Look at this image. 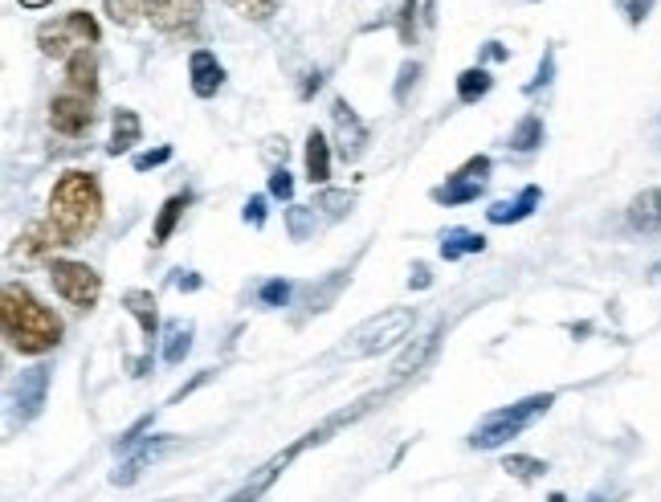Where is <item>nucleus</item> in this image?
I'll return each instance as SVG.
<instances>
[{
	"mask_svg": "<svg viewBox=\"0 0 661 502\" xmlns=\"http://www.w3.org/2000/svg\"><path fill=\"white\" fill-rule=\"evenodd\" d=\"M458 177H466V180H487L490 177V156H473L466 168H458Z\"/></svg>",
	"mask_w": 661,
	"mask_h": 502,
	"instance_id": "41",
	"label": "nucleus"
},
{
	"mask_svg": "<svg viewBox=\"0 0 661 502\" xmlns=\"http://www.w3.org/2000/svg\"><path fill=\"white\" fill-rule=\"evenodd\" d=\"M413 38H417V0H405L401 4V41L413 45Z\"/></svg>",
	"mask_w": 661,
	"mask_h": 502,
	"instance_id": "35",
	"label": "nucleus"
},
{
	"mask_svg": "<svg viewBox=\"0 0 661 502\" xmlns=\"http://www.w3.org/2000/svg\"><path fill=\"white\" fill-rule=\"evenodd\" d=\"M441 335H446V327L437 323L433 331H425L420 340L408 343L405 352L396 355V364H392V376H396V381H408V376H417L420 367H425V364L433 360V352H437V343H441Z\"/></svg>",
	"mask_w": 661,
	"mask_h": 502,
	"instance_id": "14",
	"label": "nucleus"
},
{
	"mask_svg": "<svg viewBox=\"0 0 661 502\" xmlns=\"http://www.w3.org/2000/svg\"><path fill=\"white\" fill-rule=\"evenodd\" d=\"M314 225H319L314 204H290V209H286V233H290V242H307L314 233Z\"/></svg>",
	"mask_w": 661,
	"mask_h": 502,
	"instance_id": "28",
	"label": "nucleus"
},
{
	"mask_svg": "<svg viewBox=\"0 0 661 502\" xmlns=\"http://www.w3.org/2000/svg\"><path fill=\"white\" fill-rule=\"evenodd\" d=\"M490 86H494V78H490L487 66H470L458 74V98L461 103H478V98L490 95Z\"/></svg>",
	"mask_w": 661,
	"mask_h": 502,
	"instance_id": "26",
	"label": "nucleus"
},
{
	"mask_svg": "<svg viewBox=\"0 0 661 502\" xmlns=\"http://www.w3.org/2000/svg\"><path fill=\"white\" fill-rule=\"evenodd\" d=\"M66 245H82L103 225V189L95 172H66L50 192V213Z\"/></svg>",
	"mask_w": 661,
	"mask_h": 502,
	"instance_id": "2",
	"label": "nucleus"
},
{
	"mask_svg": "<svg viewBox=\"0 0 661 502\" xmlns=\"http://www.w3.org/2000/svg\"><path fill=\"white\" fill-rule=\"evenodd\" d=\"M172 160V148H156V151H139L136 160V172H151V168H160V163Z\"/></svg>",
	"mask_w": 661,
	"mask_h": 502,
	"instance_id": "38",
	"label": "nucleus"
},
{
	"mask_svg": "<svg viewBox=\"0 0 661 502\" xmlns=\"http://www.w3.org/2000/svg\"><path fill=\"white\" fill-rule=\"evenodd\" d=\"M245 225H254V229H262V225H266V196H249V201H245Z\"/></svg>",
	"mask_w": 661,
	"mask_h": 502,
	"instance_id": "40",
	"label": "nucleus"
},
{
	"mask_svg": "<svg viewBox=\"0 0 661 502\" xmlns=\"http://www.w3.org/2000/svg\"><path fill=\"white\" fill-rule=\"evenodd\" d=\"M413 323H417V311H413V307H388V311L372 314V319H364V323L355 327L339 352L348 355V360H367V355L388 352V348H396L401 340H408Z\"/></svg>",
	"mask_w": 661,
	"mask_h": 502,
	"instance_id": "3",
	"label": "nucleus"
},
{
	"mask_svg": "<svg viewBox=\"0 0 661 502\" xmlns=\"http://www.w3.org/2000/svg\"><path fill=\"white\" fill-rule=\"evenodd\" d=\"M98 38H103V29H98V21L90 13H82V9H74V13L57 17V21H45V25L38 29V45L45 57H74L82 54V50H90V45H98Z\"/></svg>",
	"mask_w": 661,
	"mask_h": 502,
	"instance_id": "5",
	"label": "nucleus"
},
{
	"mask_svg": "<svg viewBox=\"0 0 661 502\" xmlns=\"http://www.w3.org/2000/svg\"><path fill=\"white\" fill-rule=\"evenodd\" d=\"M307 446H311V441L302 437L298 446H290V449H286V453H278V458H270V462L262 466L257 474H249V482H245V487L233 490V494H230V499H225V502H257V499H262V494H266V490L274 487V482H278V474H282L286 466L295 462V458H298V453H302V449H307Z\"/></svg>",
	"mask_w": 661,
	"mask_h": 502,
	"instance_id": "12",
	"label": "nucleus"
},
{
	"mask_svg": "<svg viewBox=\"0 0 661 502\" xmlns=\"http://www.w3.org/2000/svg\"><path fill=\"white\" fill-rule=\"evenodd\" d=\"M487 249V237L473 229H446L441 233V258L446 261H458V258H470V254H482Z\"/></svg>",
	"mask_w": 661,
	"mask_h": 502,
	"instance_id": "21",
	"label": "nucleus"
},
{
	"mask_svg": "<svg viewBox=\"0 0 661 502\" xmlns=\"http://www.w3.org/2000/svg\"><path fill=\"white\" fill-rule=\"evenodd\" d=\"M0 323H4V340L21 355H45L62 343V319L21 282H4Z\"/></svg>",
	"mask_w": 661,
	"mask_h": 502,
	"instance_id": "1",
	"label": "nucleus"
},
{
	"mask_svg": "<svg viewBox=\"0 0 661 502\" xmlns=\"http://www.w3.org/2000/svg\"><path fill=\"white\" fill-rule=\"evenodd\" d=\"M66 245V237L57 233V225L50 217H41V221H33L21 237H17V245H13V258H21V261H54V249H62Z\"/></svg>",
	"mask_w": 661,
	"mask_h": 502,
	"instance_id": "9",
	"label": "nucleus"
},
{
	"mask_svg": "<svg viewBox=\"0 0 661 502\" xmlns=\"http://www.w3.org/2000/svg\"><path fill=\"white\" fill-rule=\"evenodd\" d=\"M499 57H507V50H502L499 41H487V62H499Z\"/></svg>",
	"mask_w": 661,
	"mask_h": 502,
	"instance_id": "45",
	"label": "nucleus"
},
{
	"mask_svg": "<svg viewBox=\"0 0 661 502\" xmlns=\"http://www.w3.org/2000/svg\"><path fill=\"white\" fill-rule=\"evenodd\" d=\"M139 136H143V122H139V115H136V110L119 107V110H115V122H110V143H107V151H110V156H122V151L136 148Z\"/></svg>",
	"mask_w": 661,
	"mask_h": 502,
	"instance_id": "19",
	"label": "nucleus"
},
{
	"mask_svg": "<svg viewBox=\"0 0 661 502\" xmlns=\"http://www.w3.org/2000/svg\"><path fill=\"white\" fill-rule=\"evenodd\" d=\"M552 405H555L552 393H535V396H526V400H519V405L494 408L487 421H482L470 434V446L473 449H499V446H507L511 437H519L523 429H531V425L540 421V417Z\"/></svg>",
	"mask_w": 661,
	"mask_h": 502,
	"instance_id": "4",
	"label": "nucleus"
},
{
	"mask_svg": "<svg viewBox=\"0 0 661 502\" xmlns=\"http://www.w3.org/2000/svg\"><path fill=\"white\" fill-rule=\"evenodd\" d=\"M617 9L625 13V21H629V25H641V21L653 13V0H617Z\"/></svg>",
	"mask_w": 661,
	"mask_h": 502,
	"instance_id": "34",
	"label": "nucleus"
},
{
	"mask_svg": "<svg viewBox=\"0 0 661 502\" xmlns=\"http://www.w3.org/2000/svg\"><path fill=\"white\" fill-rule=\"evenodd\" d=\"M189 78H192V95H196V98H213L216 90L225 86V66L216 62L213 50H192Z\"/></svg>",
	"mask_w": 661,
	"mask_h": 502,
	"instance_id": "15",
	"label": "nucleus"
},
{
	"mask_svg": "<svg viewBox=\"0 0 661 502\" xmlns=\"http://www.w3.org/2000/svg\"><path fill=\"white\" fill-rule=\"evenodd\" d=\"M50 372H54L50 364H38V367H29V372H21V381L13 384V413L21 417V425L33 421L41 413V405H45Z\"/></svg>",
	"mask_w": 661,
	"mask_h": 502,
	"instance_id": "11",
	"label": "nucleus"
},
{
	"mask_svg": "<svg viewBox=\"0 0 661 502\" xmlns=\"http://www.w3.org/2000/svg\"><path fill=\"white\" fill-rule=\"evenodd\" d=\"M502 470L511 478H523V482H535L540 474H547V462H540V458H523V453H511L507 462H502Z\"/></svg>",
	"mask_w": 661,
	"mask_h": 502,
	"instance_id": "31",
	"label": "nucleus"
},
{
	"mask_svg": "<svg viewBox=\"0 0 661 502\" xmlns=\"http://www.w3.org/2000/svg\"><path fill=\"white\" fill-rule=\"evenodd\" d=\"M184 209H189V196H168L160 209V217H156V229H151V245H168L172 242L175 225L184 217Z\"/></svg>",
	"mask_w": 661,
	"mask_h": 502,
	"instance_id": "25",
	"label": "nucleus"
},
{
	"mask_svg": "<svg viewBox=\"0 0 661 502\" xmlns=\"http://www.w3.org/2000/svg\"><path fill=\"white\" fill-rule=\"evenodd\" d=\"M351 204H355V196H351V192L323 189V196H319V204H314V209H323L327 217H343V213H351Z\"/></svg>",
	"mask_w": 661,
	"mask_h": 502,
	"instance_id": "32",
	"label": "nucleus"
},
{
	"mask_svg": "<svg viewBox=\"0 0 661 502\" xmlns=\"http://www.w3.org/2000/svg\"><path fill=\"white\" fill-rule=\"evenodd\" d=\"M192 352V323L175 319L163 327V364H184V355Z\"/></svg>",
	"mask_w": 661,
	"mask_h": 502,
	"instance_id": "24",
	"label": "nucleus"
},
{
	"mask_svg": "<svg viewBox=\"0 0 661 502\" xmlns=\"http://www.w3.org/2000/svg\"><path fill=\"white\" fill-rule=\"evenodd\" d=\"M50 127H54L57 136H66V139L86 136V131L95 127V110H90V98L74 95V90L57 95L54 103H50Z\"/></svg>",
	"mask_w": 661,
	"mask_h": 502,
	"instance_id": "7",
	"label": "nucleus"
},
{
	"mask_svg": "<svg viewBox=\"0 0 661 502\" xmlns=\"http://www.w3.org/2000/svg\"><path fill=\"white\" fill-rule=\"evenodd\" d=\"M625 221H629L633 233H661V189L633 196V204L625 209Z\"/></svg>",
	"mask_w": 661,
	"mask_h": 502,
	"instance_id": "17",
	"label": "nucleus"
},
{
	"mask_svg": "<svg viewBox=\"0 0 661 502\" xmlns=\"http://www.w3.org/2000/svg\"><path fill=\"white\" fill-rule=\"evenodd\" d=\"M270 196H278V201H290V196H295V180H290L286 168H274L270 172Z\"/></svg>",
	"mask_w": 661,
	"mask_h": 502,
	"instance_id": "37",
	"label": "nucleus"
},
{
	"mask_svg": "<svg viewBox=\"0 0 661 502\" xmlns=\"http://www.w3.org/2000/svg\"><path fill=\"white\" fill-rule=\"evenodd\" d=\"M122 307L131 311V319L139 323V331H143V340H156V327H160V319H156V299H151V290H127L122 295Z\"/></svg>",
	"mask_w": 661,
	"mask_h": 502,
	"instance_id": "20",
	"label": "nucleus"
},
{
	"mask_svg": "<svg viewBox=\"0 0 661 502\" xmlns=\"http://www.w3.org/2000/svg\"><path fill=\"white\" fill-rule=\"evenodd\" d=\"M233 13L245 17V21H270L278 9H282V0H225Z\"/></svg>",
	"mask_w": 661,
	"mask_h": 502,
	"instance_id": "30",
	"label": "nucleus"
},
{
	"mask_svg": "<svg viewBox=\"0 0 661 502\" xmlns=\"http://www.w3.org/2000/svg\"><path fill=\"white\" fill-rule=\"evenodd\" d=\"M482 192H487V180H466L454 172L441 189H433V201L437 204H470V201H478Z\"/></svg>",
	"mask_w": 661,
	"mask_h": 502,
	"instance_id": "22",
	"label": "nucleus"
},
{
	"mask_svg": "<svg viewBox=\"0 0 661 502\" xmlns=\"http://www.w3.org/2000/svg\"><path fill=\"white\" fill-rule=\"evenodd\" d=\"M175 286H180V290H201V278H196V274H180Z\"/></svg>",
	"mask_w": 661,
	"mask_h": 502,
	"instance_id": "44",
	"label": "nucleus"
},
{
	"mask_svg": "<svg viewBox=\"0 0 661 502\" xmlns=\"http://www.w3.org/2000/svg\"><path fill=\"white\" fill-rule=\"evenodd\" d=\"M107 4V17L115 21V25L131 29L139 25L143 17H148V0H103Z\"/></svg>",
	"mask_w": 661,
	"mask_h": 502,
	"instance_id": "29",
	"label": "nucleus"
},
{
	"mask_svg": "<svg viewBox=\"0 0 661 502\" xmlns=\"http://www.w3.org/2000/svg\"><path fill=\"white\" fill-rule=\"evenodd\" d=\"M204 381H213V372H201V376H196V381H189V384H184V388H180V393L172 396V405H180V400H184V396H189V393H196V388H201Z\"/></svg>",
	"mask_w": 661,
	"mask_h": 502,
	"instance_id": "42",
	"label": "nucleus"
},
{
	"mask_svg": "<svg viewBox=\"0 0 661 502\" xmlns=\"http://www.w3.org/2000/svg\"><path fill=\"white\" fill-rule=\"evenodd\" d=\"M540 143H543V119L540 115H523L519 127L511 131V148L519 151V156H526V151H535Z\"/></svg>",
	"mask_w": 661,
	"mask_h": 502,
	"instance_id": "27",
	"label": "nucleus"
},
{
	"mask_svg": "<svg viewBox=\"0 0 661 502\" xmlns=\"http://www.w3.org/2000/svg\"><path fill=\"white\" fill-rule=\"evenodd\" d=\"M45 4H54V0H21V9H45Z\"/></svg>",
	"mask_w": 661,
	"mask_h": 502,
	"instance_id": "47",
	"label": "nucleus"
},
{
	"mask_svg": "<svg viewBox=\"0 0 661 502\" xmlns=\"http://www.w3.org/2000/svg\"><path fill=\"white\" fill-rule=\"evenodd\" d=\"M588 502H605V499H600V494H593V499H588Z\"/></svg>",
	"mask_w": 661,
	"mask_h": 502,
	"instance_id": "48",
	"label": "nucleus"
},
{
	"mask_svg": "<svg viewBox=\"0 0 661 502\" xmlns=\"http://www.w3.org/2000/svg\"><path fill=\"white\" fill-rule=\"evenodd\" d=\"M50 282L62 299L74 307V311H90L103 295V278H98L95 266H86V261H74V258H54L50 261Z\"/></svg>",
	"mask_w": 661,
	"mask_h": 502,
	"instance_id": "6",
	"label": "nucleus"
},
{
	"mask_svg": "<svg viewBox=\"0 0 661 502\" xmlns=\"http://www.w3.org/2000/svg\"><path fill=\"white\" fill-rule=\"evenodd\" d=\"M331 119H335L339 156H343V160H355L367 143V127L360 122V115L348 107V98H335V103H331Z\"/></svg>",
	"mask_w": 661,
	"mask_h": 502,
	"instance_id": "13",
	"label": "nucleus"
},
{
	"mask_svg": "<svg viewBox=\"0 0 661 502\" xmlns=\"http://www.w3.org/2000/svg\"><path fill=\"white\" fill-rule=\"evenodd\" d=\"M408 282L417 286V290H425V286H429V266H425V261H417V266H413V278H408Z\"/></svg>",
	"mask_w": 661,
	"mask_h": 502,
	"instance_id": "43",
	"label": "nucleus"
},
{
	"mask_svg": "<svg viewBox=\"0 0 661 502\" xmlns=\"http://www.w3.org/2000/svg\"><path fill=\"white\" fill-rule=\"evenodd\" d=\"M168 449H175V437L172 434H156V437H143L139 441V449H131L127 458H122V466L110 474V487H131L148 466H156L168 453Z\"/></svg>",
	"mask_w": 661,
	"mask_h": 502,
	"instance_id": "8",
	"label": "nucleus"
},
{
	"mask_svg": "<svg viewBox=\"0 0 661 502\" xmlns=\"http://www.w3.org/2000/svg\"><path fill=\"white\" fill-rule=\"evenodd\" d=\"M540 201H543V192L535 189V184H526L514 201H494L487 209V221L490 225H514V221H526L535 209H540Z\"/></svg>",
	"mask_w": 661,
	"mask_h": 502,
	"instance_id": "16",
	"label": "nucleus"
},
{
	"mask_svg": "<svg viewBox=\"0 0 661 502\" xmlns=\"http://www.w3.org/2000/svg\"><path fill=\"white\" fill-rule=\"evenodd\" d=\"M257 302L262 307H286L290 302V282H282V278H270V282H262V290H257Z\"/></svg>",
	"mask_w": 661,
	"mask_h": 502,
	"instance_id": "33",
	"label": "nucleus"
},
{
	"mask_svg": "<svg viewBox=\"0 0 661 502\" xmlns=\"http://www.w3.org/2000/svg\"><path fill=\"white\" fill-rule=\"evenodd\" d=\"M66 86L74 90V95H95L98 90V57L95 50H82V54H74L66 62Z\"/></svg>",
	"mask_w": 661,
	"mask_h": 502,
	"instance_id": "18",
	"label": "nucleus"
},
{
	"mask_svg": "<svg viewBox=\"0 0 661 502\" xmlns=\"http://www.w3.org/2000/svg\"><path fill=\"white\" fill-rule=\"evenodd\" d=\"M266 151H270L274 160H278V156L286 160V139H270V148H266Z\"/></svg>",
	"mask_w": 661,
	"mask_h": 502,
	"instance_id": "46",
	"label": "nucleus"
},
{
	"mask_svg": "<svg viewBox=\"0 0 661 502\" xmlns=\"http://www.w3.org/2000/svg\"><path fill=\"white\" fill-rule=\"evenodd\" d=\"M307 180L311 184H327L331 180V143L323 139V131L307 136Z\"/></svg>",
	"mask_w": 661,
	"mask_h": 502,
	"instance_id": "23",
	"label": "nucleus"
},
{
	"mask_svg": "<svg viewBox=\"0 0 661 502\" xmlns=\"http://www.w3.org/2000/svg\"><path fill=\"white\" fill-rule=\"evenodd\" d=\"M148 21L160 33H192L201 21V0H148Z\"/></svg>",
	"mask_w": 661,
	"mask_h": 502,
	"instance_id": "10",
	"label": "nucleus"
},
{
	"mask_svg": "<svg viewBox=\"0 0 661 502\" xmlns=\"http://www.w3.org/2000/svg\"><path fill=\"white\" fill-rule=\"evenodd\" d=\"M420 78V66L417 62H405L401 66V78H396V103H408V86Z\"/></svg>",
	"mask_w": 661,
	"mask_h": 502,
	"instance_id": "39",
	"label": "nucleus"
},
{
	"mask_svg": "<svg viewBox=\"0 0 661 502\" xmlns=\"http://www.w3.org/2000/svg\"><path fill=\"white\" fill-rule=\"evenodd\" d=\"M552 74H555V54L547 50V54H543V62H540V70H535V78L526 82L523 90H526V95H535L540 86H547V82H552Z\"/></svg>",
	"mask_w": 661,
	"mask_h": 502,
	"instance_id": "36",
	"label": "nucleus"
}]
</instances>
